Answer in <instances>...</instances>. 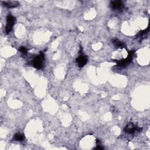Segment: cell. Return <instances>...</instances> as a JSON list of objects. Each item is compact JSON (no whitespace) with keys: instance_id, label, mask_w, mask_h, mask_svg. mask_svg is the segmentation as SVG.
I'll return each mask as SVG.
<instances>
[{"instance_id":"obj_1","label":"cell","mask_w":150,"mask_h":150,"mask_svg":"<svg viewBox=\"0 0 150 150\" xmlns=\"http://www.w3.org/2000/svg\"><path fill=\"white\" fill-rule=\"evenodd\" d=\"M134 54V51H132H132H129L128 52V57L126 59L117 61V66H120L121 67H126L128 64H129L130 63H131V62L132 60Z\"/></svg>"},{"instance_id":"obj_2","label":"cell","mask_w":150,"mask_h":150,"mask_svg":"<svg viewBox=\"0 0 150 150\" xmlns=\"http://www.w3.org/2000/svg\"><path fill=\"white\" fill-rule=\"evenodd\" d=\"M16 21L15 18L11 14H9L6 17V24L5 26V33L8 34L12 30Z\"/></svg>"},{"instance_id":"obj_3","label":"cell","mask_w":150,"mask_h":150,"mask_svg":"<svg viewBox=\"0 0 150 150\" xmlns=\"http://www.w3.org/2000/svg\"><path fill=\"white\" fill-rule=\"evenodd\" d=\"M44 54L40 53L39 55L36 56L33 60V66L35 68L37 69H40L43 67V63H44Z\"/></svg>"},{"instance_id":"obj_4","label":"cell","mask_w":150,"mask_h":150,"mask_svg":"<svg viewBox=\"0 0 150 150\" xmlns=\"http://www.w3.org/2000/svg\"><path fill=\"white\" fill-rule=\"evenodd\" d=\"M142 130V128L135 125L132 123L128 124L124 128V131L125 133L133 134L136 132H140Z\"/></svg>"},{"instance_id":"obj_5","label":"cell","mask_w":150,"mask_h":150,"mask_svg":"<svg viewBox=\"0 0 150 150\" xmlns=\"http://www.w3.org/2000/svg\"><path fill=\"white\" fill-rule=\"evenodd\" d=\"M111 7L113 10L121 12L124 9V5L121 1H111Z\"/></svg>"},{"instance_id":"obj_6","label":"cell","mask_w":150,"mask_h":150,"mask_svg":"<svg viewBox=\"0 0 150 150\" xmlns=\"http://www.w3.org/2000/svg\"><path fill=\"white\" fill-rule=\"evenodd\" d=\"M2 5L8 8H16L19 5V3L16 1H2Z\"/></svg>"},{"instance_id":"obj_7","label":"cell","mask_w":150,"mask_h":150,"mask_svg":"<svg viewBox=\"0 0 150 150\" xmlns=\"http://www.w3.org/2000/svg\"><path fill=\"white\" fill-rule=\"evenodd\" d=\"M76 62L79 67H83L87 62V57L85 55L81 54L76 59Z\"/></svg>"},{"instance_id":"obj_8","label":"cell","mask_w":150,"mask_h":150,"mask_svg":"<svg viewBox=\"0 0 150 150\" xmlns=\"http://www.w3.org/2000/svg\"><path fill=\"white\" fill-rule=\"evenodd\" d=\"M112 43L114 44V45L115 47H118V48L123 49V48H125V47H126L125 44L124 42L120 41V40L119 39H113V40H112Z\"/></svg>"},{"instance_id":"obj_9","label":"cell","mask_w":150,"mask_h":150,"mask_svg":"<svg viewBox=\"0 0 150 150\" xmlns=\"http://www.w3.org/2000/svg\"><path fill=\"white\" fill-rule=\"evenodd\" d=\"M25 139V136L23 134L21 133H16L13 135V139L15 141H21Z\"/></svg>"},{"instance_id":"obj_10","label":"cell","mask_w":150,"mask_h":150,"mask_svg":"<svg viewBox=\"0 0 150 150\" xmlns=\"http://www.w3.org/2000/svg\"><path fill=\"white\" fill-rule=\"evenodd\" d=\"M149 26L146 29H144V30H141V31H140L139 33H138V34L137 35V37H139V38H141V37H142L143 36H144L145 34H146L147 33V32H148V30H149Z\"/></svg>"},{"instance_id":"obj_11","label":"cell","mask_w":150,"mask_h":150,"mask_svg":"<svg viewBox=\"0 0 150 150\" xmlns=\"http://www.w3.org/2000/svg\"><path fill=\"white\" fill-rule=\"evenodd\" d=\"M19 50L20 52L23 54H26L27 53V49L25 47V46H21L20 48H19Z\"/></svg>"},{"instance_id":"obj_12","label":"cell","mask_w":150,"mask_h":150,"mask_svg":"<svg viewBox=\"0 0 150 150\" xmlns=\"http://www.w3.org/2000/svg\"><path fill=\"white\" fill-rule=\"evenodd\" d=\"M96 149H104V148L103 146H101V145H98L95 148Z\"/></svg>"}]
</instances>
